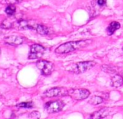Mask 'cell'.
<instances>
[{
	"label": "cell",
	"mask_w": 123,
	"mask_h": 119,
	"mask_svg": "<svg viewBox=\"0 0 123 119\" xmlns=\"http://www.w3.org/2000/svg\"><path fill=\"white\" fill-rule=\"evenodd\" d=\"M92 40H80V41H69L65 44H61L55 49V52L57 54H67L69 52H72L75 50L84 48L92 43Z\"/></svg>",
	"instance_id": "6da1fadb"
},
{
	"label": "cell",
	"mask_w": 123,
	"mask_h": 119,
	"mask_svg": "<svg viewBox=\"0 0 123 119\" xmlns=\"http://www.w3.org/2000/svg\"><path fill=\"white\" fill-rule=\"evenodd\" d=\"M65 105V102L62 100L51 101L45 104L44 109L49 113H54L62 110Z\"/></svg>",
	"instance_id": "7a4b0ae2"
},
{
	"label": "cell",
	"mask_w": 123,
	"mask_h": 119,
	"mask_svg": "<svg viewBox=\"0 0 123 119\" xmlns=\"http://www.w3.org/2000/svg\"><path fill=\"white\" fill-rule=\"evenodd\" d=\"M89 95L90 92L86 89H70L68 90V96L75 100H83Z\"/></svg>",
	"instance_id": "3957f363"
},
{
	"label": "cell",
	"mask_w": 123,
	"mask_h": 119,
	"mask_svg": "<svg viewBox=\"0 0 123 119\" xmlns=\"http://www.w3.org/2000/svg\"><path fill=\"white\" fill-rule=\"evenodd\" d=\"M36 66L43 76L51 75L54 70V66L52 63L43 60H38L36 63Z\"/></svg>",
	"instance_id": "277c9868"
},
{
	"label": "cell",
	"mask_w": 123,
	"mask_h": 119,
	"mask_svg": "<svg viewBox=\"0 0 123 119\" xmlns=\"http://www.w3.org/2000/svg\"><path fill=\"white\" fill-rule=\"evenodd\" d=\"M95 63L93 61H84L80 62L74 65V66L71 68L70 71L74 73H81L90 70L95 66Z\"/></svg>",
	"instance_id": "5b68a950"
},
{
	"label": "cell",
	"mask_w": 123,
	"mask_h": 119,
	"mask_svg": "<svg viewBox=\"0 0 123 119\" xmlns=\"http://www.w3.org/2000/svg\"><path fill=\"white\" fill-rule=\"evenodd\" d=\"M43 95L47 97L68 96V89L65 87H53L45 91Z\"/></svg>",
	"instance_id": "8992f818"
},
{
	"label": "cell",
	"mask_w": 123,
	"mask_h": 119,
	"mask_svg": "<svg viewBox=\"0 0 123 119\" xmlns=\"http://www.w3.org/2000/svg\"><path fill=\"white\" fill-rule=\"evenodd\" d=\"M45 52V48L40 44H33L31 46V50L28 54V58L30 60H36L41 58Z\"/></svg>",
	"instance_id": "52a82bcc"
},
{
	"label": "cell",
	"mask_w": 123,
	"mask_h": 119,
	"mask_svg": "<svg viewBox=\"0 0 123 119\" xmlns=\"http://www.w3.org/2000/svg\"><path fill=\"white\" fill-rule=\"evenodd\" d=\"M25 39L22 36H17V35H12L7 36L4 39V41L6 44H8L12 46H18L24 42Z\"/></svg>",
	"instance_id": "ba28073f"
},
{
	"label": "cell",
	"mask_w": 123,
	"mask_h": 119,
	"mask_svg": "<svg viewBox=\"0 0 123 119\" xmlns=\"http://www.w3.org/2000/svg\"><path fill=\"white\" fill-rule=\"evenodd\" d=\"M110 112V109L108 107H103L98 111L94 112L90 116V119H102L106 117Z\"/></svg>",
	"instance_id": "9c48e42d"
},
{
	"label": "cell",
	"mask_w": 123,
	"mask_h": 119,
	"mask_svg": "<svg viewBox=\"0 0 123 119\" xmlns=\"http://www.w3.org/2000/svg\"><path fill=\"white\" fill-rule=\"evenodd\" d=\"M111 83L113 87H115V88L120 87L121 86L123 85V77L119 74H117L111 77Z\"/></svg>",
	"instance_id": "30bf717a"
},
{
	"label": "cell",
	"mask_w": 123,
	"mask_h": 119,
	"mask_svg": "<svg viewBox=\"0 0 123 119\" xmlns=\"http://www.w3.org/2000/svg\"><path fill=\"white\" fill-rule=\"evenodd\" d=\"M120 28V24L118 22H111L109 26L106 28V32L107 33L111 36L117 30H118Z\"/></svg>",
	"instance_id": "8fae6325"
},
{
	"label": "cell",
	"mask_w": 123,
	"mask_h": 119,
	"mask_svg": "<svg viewBox=\"0 0 123 119\" xmlns=\"http://www.w3.org/2000/svg\"><path fill=\"white\" fill-rule=\"evenodd\" d=\"M35 30H36L37 33L42 35V36H46V35H48L49 33V28L44 26V25H42V24H37L36 26V28Z\"/></svg>",
	"instance_id": "7c38bea8"
},
{
	"label": "cell",
	"mask_w": 123,
	"mask_h": 119,
	"mask_svg": "<svg viewBox=\"0 0 123 119\" xmlns=\"http://www.w3.org/2000/svg\"><path fill=\"white\" fill-rule=\"evenodd\" d=\"M12 25H13V22L11 20V18H9L2 21L1 24V27L5 29H9L12 27Z\"/></svg>",
	"instance_id": "4fadbf2b"
},
{
	"label": "cell",
	"mask_w": 123,
	"mask_h": 119,
	"mask_svg": "<svg viewBox=\"0 0 123 119\" xmlns=\"http://www.w3.org/2000/svg\"><path fill=\"white\" fill-rule=\"evenodd\" d=\"M104 102V99L101 97H99V96H94L88 102L91 105H99L101 103H102Z\"/></svg>",
	"instance_id": "5bb4252c"
},
{
	"label": "cell",
	"mask_w": 123,
	"mask_h": 119,
	"mask_svg": "<svg viewBox=\"0 0 123 119\" xmlns=\"http://www.w3.org/2000/svg\"><path fill=\"white\" fill-rule=\"evenodd\" d=\"M15 11H16V7L15 6V5H9L5 9V13L9 16L14 15L15 13Z\"/></svg>",
	"instance_id": "9a60e30c"
},
{
	"label": "cell",
	"mask_w": 123,
	"mask_h": 119,
	"mask_svg": "<svg viewBox=\"0 0 123 119\" xmlns=\"http://www.w3.org/2000/svg\"><path fill=\"white\" fill-rule=\"evenodd\" d=\"M23 0H0V4L5 5H16L21 2Z\"/></svg>",
	"instance_id": "2e32d148"
},
{
	"label": "cell",
	"mask_w": 123,
	"mask_h": 119,
	"mask_svg": "<svg viewBox=\"0 0 123 119\" xmlns=\"http://www.w3.org/2000/svg\"><path fill=\"white\" fill-rule=\"evenodd\" d=\"M17 107H23V108H31L33 107V104L31 102H20L17 105Z\"/></svg>",
	"instance_id": "e0dca14e"
},
{
	"label": "cell",
	"mask_w": 123,
	"mask_h": 119,
	"mask_svg": "<svg viewBox=\"0 0 123 119\" xmlns=\"http://www.w3.org/2000/svg\"><path fill=\"white\" fill-rule=\"evenodd\" d=\"M102 70L105 72H107V73H114L115 72V70L114 68H112V66H102Z\"/></svg>",
	"instance_id": "ac0fdd59"
},
{
	"label": "cell",
	"mask_w": 123,
	"mask_h": 119,
	"mask_svg": "<svg viewBox=\"0 0 123 119\" xmlns=\"http://www.w3.org/2000/svg\"><path fill=\"white\" fill-rule=\"evenodd\" d=\"M29 117L31 119H38L40 118V113L37 111H33L30 114Z\"/></svg>",
	"instance_id": "d6986e66"
},
{
	"label": "cell",
	"mask_w": 123,
	"mask_h": 119,
	"mask_svg": "<svg viewBox=\"0 0 123 119\" xmlns=\"http://www.w3.org/2000/svg\"><path fill=\"white\" fill-rule=\"evenodd\" d=\"M97 4L100 7H103L106 5V1L105 0H97Z\"/></svg>",
	"instance_id": "ffe728a7"
},
{
	"label": "cell",
	"mask_w": 123,
	"mask_h": 119,
	"mask_svg": "<svg viewBox=\"0 0 123 119\" xmlns=\"http://www.w3.org/2000/svg\"><path fill=\"white\" fill-rule=\"evenodd\" d=\"M0 54H1V49H0Z\"/></svg>",
	"instance_id": "44dd1931"
},
{
	"label": "cell",
	"mask_w": 123,
	"mask_h": 119,
	"mask_svg": "<svg viewBox=\"0 0 123 119\" xmlns=\"http://www.w3.org/2000/svg\"><path fill=\"white\" fill-rule=\"evenodd\" d=\"M122 50H123V47H122Z\"/></svg>",
	"instance_id": "7402d4cb"
}]
</instances>
